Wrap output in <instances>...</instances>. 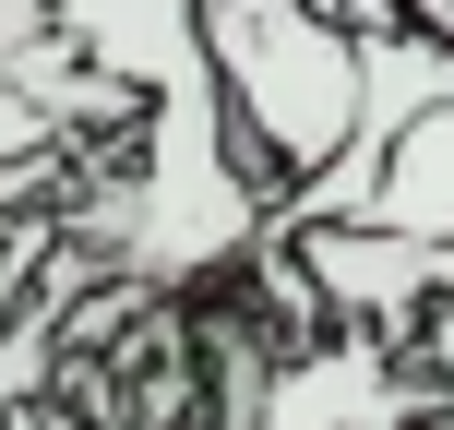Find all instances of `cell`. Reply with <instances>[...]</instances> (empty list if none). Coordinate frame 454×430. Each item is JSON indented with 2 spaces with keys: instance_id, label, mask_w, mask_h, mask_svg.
<instances>
[{
  "instance_id": "obj_2",
  "label": "cell",
  "mask_w": 454,
  "mask_h": 430,
  "mask_svg": "<svg viewBox=\"0 0 454 430\" xmlns=\"http://www.w3.org/2000/svg\"><path fill=\"white\" fill-rule=\"evenodd\" d=\"M359 227L454 251V108H419L407 132L383 144V168H371V192H359Z\"/></svg>"
},
{
  "instance_id": "obj_4",
  "label": "cell",
  "mask_w": 454,
  "mask_h": 430,
  "mask_svg": "<svg viewBox=\"0 0 454 430\" xmlns=\"http://www.w3.org/2000/svg\"><path fill=\"white\" fill-rule=\"evenodd\" d=\"M395 12H407V24H419L431 48H454V0H395Z\"/></svg>"
},
{
  "instance_id": "obj_3",
  "label": "cell",
  "mask_w": 454,
  "mask_h": 430,
  "mask_svg": "<svg viewBox=\"0 0 454 430\" xmlns=\"http://www.w3.org/2000/svg\"><path fill=\"white\" fill-rule=\"evenodd\" d=\"M36 36H48V0H0V60H24Z\"/></svg>"
},
{
  "instance_id": "obj_5",
  "label": "cell",
  "mask_w": 454,
  "mask_h": 430,
  "mask_svg": "<svg viewBox=\"0 0 454 430\" xmlns=\"http://www.w3.org/2000/svg\"><path fill=\"white\" fill-rule=\"evenodd\" d=\"M335 12H347V24L371 36V24H395V0H335Z\"/></svg>"
},
{
  "instance_id": "obj_1",
  "label": "cell",
  "mask_w": 454,
  "mask_h": 430,
  "mask_svg": "<svg viewBox=\"0 0 454 430\" xmlns=\"http://www.w3.org/2000/svg\"><path fill=\"white\" fill-rule=\"evenodd\" d=\"M215 108H227V156H239L251 204H287L359 144L371 120V36L335 0H192Z\"/></svg>"
}]
</instances>
